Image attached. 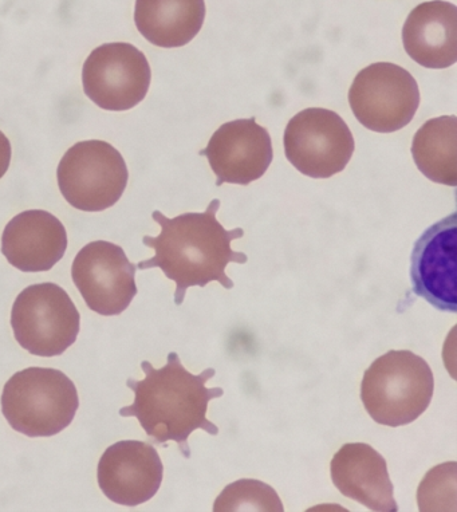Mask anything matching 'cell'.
Listing matches in <instances>:
<instances>
[{"label":"cell","mask_w":457,"mask_h":512,"mask_svg":"<svg viewBox=\"0 0 457 512\" xmlns=\"http://www.w3.org/2000/svg\"><path fill=\"white\" fill-rule=\"evenodd\" d=\"M214 511L282 512L283 504L277 491L255 479H240L230 484L215 500Z\"/></svg>","instance_id":"cell-19"},{"label":"cell","mask_w":457,"mask_h":512,"mask_svg":"<svg viewBox=\"0 0 457 512\" xmlns=\"http://www.w3.org/2000/svg\"><path fill=\"white\" fill-rule=\"evenodd\" d=\"M151 66L143 51L130 43H105L92 51L82 69L86 96L98 108L125 112L147 97Z\"/></svg>","instance_id":"cell-9"},{"label":"cell","mask_w":457,"mask_h":512,"mask_svg":"<svg viewBox=\"0 0 457 512\" xmlns=\"http://www.w3.org/2000/svg\"><path fill=\"white\" fill-rule=\"evenodd\" d=\"M405 51L428 69H447L457 61V7L444 0L421 3L403 29Z\"/></svg>","instance_id":"cell-16"},{"label":"cell","mask_w":457,"mask_h":512,"mask_svg":"<svg viewBox=\"0 0 457 512\" xmlns=\"http://www.w3.org/2000/svg\"><path fill=\"white\" fill-rule=\"evenodd\" d=\"M417 168L433 183L457 185V118L443 116L425 122L412 143Z\"/></svg>","instance_id":"cell-18"},{"label":"cell","mask_w":457,"mask_h":512,"mask_svg":"<svg viewBox=\"0 0 457 512\" xmlns=\"http://www.w3.org/2000/svg\"><path fill=\"white\" fill-rule=\"evenodd\" d=\"M220 200L214 199L203 214H183L169 219L155 211L153 220L159 223L161 232L156 238L144 236L143 243L153 248L156 254L148 261L137 265L139 270L159 267L165 277L176 283L175 303L184 302L189 287H206L210 282H219L224 289L231 290L234 282L227 277L230 263L244 265L248 258L243 252L232 250V240L243 238L242 228L224 230L216 219Z\"/></svg>","instance_id":"cell-1"},{"label":"cell","mask_w":457,"mask_h":512,"mask_svg":"<svg viewBox=\"0 0 457 512\" xmlns=\"http://www.w3.org/2000/svg\"><path fill=\"white\" fill-rule=\"evenodd\" d=\"M159 452L144 441L124 440L110 445L98 463V486L106 498L136 507L151 500L163 483Z\"/></svg>","instance_id":"cell-12"},{"label":"cell","mask_w":457,"mask_h":512,"mask_svg":"<svg viewBox=\"0 0 457 512\" xmlns=\"http://www.w3.org/2000/svg\"><path fill=\"white\" fill-rule=\"evenodd\" d=\"M330 471L334 486L346 498L364 504L370 511H399L386 460L372 445L345 444L334 455Z\"/></svg>","instance_id":"cell-15"},{"label":"cell","mask_w":457,"mask_h":512,"mask_svg":"<svg viewBox=\"0 0 457 512\" xmlns=\"http://www.w3.org/2000/svg\"><path fill=\"white\" fill-rule=\"evenodd\" d=\"M144 380L129 378L126 387L135 392V403L122 408V417H136L149 439L157 445L175 441L181 455L191 458L188 439L193 432L203 429L212 436L219 428L207 419L208 403L224 395L222 388H208L215 369L192 374L181 364L177 353H169L167 364L153 368L151 362H141Z\"/></svg>","instance_id":"cell-2"},{"label":"cell","mask_w":457,"mask_h":512,"mask_svg":"<svg viewBox=\"0 0 457 512\" xmlns=\"http://www.w3.org/2000/svg\"><path fill=\"white\" fill-rule=\"evenodd\" d=\"M11 163V144L5 133L0 132V179L9 171Z\"/></svg>","instance_id":"cell-20"},{"label":"cell","mask_w":457,"mask_h":512,"mask_svg":"<svg viewBox=\"0 0 457 512\" xmlns=\"http://www.w3.org/2000/svg\"><path fill=\"white\" fill-rule=\"evenodd\" d=\"M59 191L70 206L101 212L121 199L129 172L124 157L109 143L88 140L65 153L57 171Z\"/></svg>","instance_id":"cell-6"},{"label":"cell","mask_w":457,"mask_h":512,"mask_svg":"<svg viewBox=\"0 0 457 512\" xmlns=\"http://www.w3.org/2000/svg\"><path fill=\"white\" fill-rule=\"evenodd\" d=\"M349 104L369 131L397 132L413 120L419 109V85L408 70L395 63H373L354 78Z\"/></svg>","instance_id":"cell-8"},{"label":"cell","mask_w":457,"mask_h":512,"mask_svg":"<svg viewBox=\"0 0 457 512\" xmlns=\"http://www.w3.org/2000/svg\"><path fill=\"white\" fill-rule=\"evenodd\" d=\"M204 19V0H136L137 30L164 49L188 45L202 30Z\"/></svg>","instance_id":"cell-17"},{"label":"cell","mask_w":457,"mask_h":512,"mask_svg":"<svg viewBox=\"0 0 457 512\" xmlns=\"http://www.w3.org/2000/svg\"><path fill=\"white\" fill-rule=\"evenodd\" d=\"M136 270L120 246L97 240L78 252L72 278L90 310L113 317L124 313L137 295Z\"/></svg>","instance_id":"cell-10"},{"label":"cell","mask_w":457,"mask_h":512,"mask_svg":"<svg viewBox=\"0 0 457 512\" xmlns=\"http://www.w3.org/2000/svg\"><path fill=\"white\" fill-rule=\"evenodd\" d=\"M200 155L207 157L218 187L224 183L248 185L269 169L273 143L255 118H244L220 126Z\"/></svg>","instance_id":"cell-13"},{"label":"cell","mask_w":457,"mask_h":512,"mask_svg":"<svg viewBox=\"0 0 457 512\" xmlns=\"http://www.w3.org/2000/svg\"><path fill=\"white\" fill-rule=\"evenodd\" d=\"M68 234L50 212L30 210L10 220L2 235V254L23 273L49 271L65 255Z\"/></svg>","instance_id":"cell-14"},{"label":"cell","mask_w":457,"mask_h":512,"mask_svg":"<svg viewBox=\"0 0 457 512\" xmlns=\"http://www.w3.org/2000/svg\"><path fill=\"white\" fill-rule=\"evenodd\" d=\"M435 391L428 362L411 350H389L378 357L361 382L362 404L377 424L403 427L419 419Z\"/></svg>","instance_id":"cell-3"},{"label":"cell","mask_w":457,"mask_h":512,"mask_svg":"<svg viewBox=\"0 0 457 512\" xmlns=\"http://www.w3.org/2000/svg\"><path fill=\"white\" fill-rule=\"evenodd\" d=\"M15 340L30 354L61 356L77 341L81 315L70 295L55 283L23 290L11 311Z\"/></svg>","instance_id":"cell-5"},{"label":"cell","mask_w":457,"mask_h":512,"mask_svg":"<svg viewBox=\"0 0 457 512\" xmlns=\"http://www.w3.org/2000/svg\"><path fill=\"white\" fill-rule=\"evenodd\" d=\"M413 293L440 311H457V214L429 227L413 247Z\"/></svg>","instance_id":"cell-11"},{"label":"cell","mask_w":457,"mask_h":512,"mask_svg":"<svg viewBox=\"0 0 457 512\" xmlns=\"http://www.w3.org/2000/svg\"><path fill=\"white\" fill-rule=\"evenodd\" d=\"M0 405L15 431L50 437L73 423L80 399L76 385L61 370L27 368L6 382Z\"/></svg>","instance_id":"cell-4"},{"label":"cell","mask_w":457,"mask_h":512,"mask_svg":"<svg viewBox=\"0 0 457 512\" xmlns=\"http://www.w3.org/2000/svg\"><path fill=\"white\" fill-rule=\"evenodd\" d=\"M283 143L287 160L313 179H329L344 171L356 148L344 118L322 108L295 114L286 126Z\"/></svg>","instance_id":"cell-7"}]
</instances>
